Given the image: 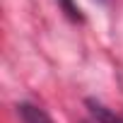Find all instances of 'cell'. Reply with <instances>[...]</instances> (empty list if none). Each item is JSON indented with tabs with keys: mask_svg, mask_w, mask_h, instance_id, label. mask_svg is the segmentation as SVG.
I'll return each instance as SVG.
<instances>
[{
	"mask_svg": "<svg viewBox=\"0 0 123 123\" xmlns=\"http://www.w3.org/2000/svg\"><path fill=\"white\" fill-rule=\"evenodd\" d=\"M17 113H19L22 123H53V121L48 118V113H46L43 109L34 106V104H19V106H17Z\"/></svg>",
	"mask_w": 123,
	"mask_h": 123,
	"instance_id": "obj_2",
	"label": "cell"
},
{
	"mask_svg": "<svg viewBox=\"0 0 123 123\" xmlns=\"http://www.w3.org/2000/svg\"><path fill=\"white\" fill-rule=\"evenodd\" d=\"M87 106H89V113L94 116L97 123H123V116L113 113L111 109H106L104 104H99L94 99H87Z\"/></svg>",
	"mask_w": 123,
	"mask_h": 123,
	"instance_id": "obj_1",
	"label": "cell"
},
{
	"mask_svg": "<svg viewBox=\"0 0 123 123\" xmlns=\"http://www.w3.org/2000/svg\"><path fill=\"white\" fill-rule=\"evenodd\" d=\"M60 3V7H63L65 12H68V17H73V19H82V15H80V7L73 3V0H58Z\"/></svg>",
	"mask_w": 123,
	"mask_h": 123,
	"instance_id": "obj_3",
	"label": "cell"
}]
</instances>
